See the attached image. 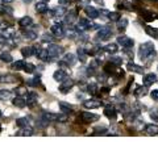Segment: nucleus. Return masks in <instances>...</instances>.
Listing matches in <instances>:
<instances>
[{
	"mask_svg": "<svg viewBox=\"0 0 158 142\" xmlns=\"http://www.w3.org/2000/svg\"><path fill=\"white\" fill-rule=\"evenodd\" d=\"M138 55H140L141 59H148V58H152L156 55L154 51V46H153L152 42H145L140 46V50H138Z\"/></svg>",
	"mask_w": 158,
	"mask_h": 142,
	"instance_id": "obj_1",
	"label": "nucleus"
},
{
	"mask_svg": "<svg viewBox=\"0 0 158 142\" xmlns=\"http://www.w3.org/2000/svg\"><path fill=\"white\" fill-rule=\"evenodd\" d=\"M111 36H112V29L108 28V26H103V28L99 29L96 38L100 41H107L108 38H111Z\"/></svg>",
	"mask_w": 158,
	"mask_h": 142,
	"instance_id": "obj_2",
	"label": "nucleus"
},
{
	"mask_svg": "<svg viewBox=\"0 0 158 142\" xmlns=\"http://www.w3.org/2000/svg\"><path fill=\"white\" fill-rule=\"evenodd\" d=\"M78 30H87V29H91V28H98V25L95 24H92L90 20H87V18H79V22H78Z\"/></svg>",
	"mask_w": 158,
	"mask_h": 142,
	"instance_id": "obj_3",
	"label": "nucleus"
},
{
	"mask_svg": "<svg viewBox=\"0 0 158 142\" xmlns=\"http://www.w3.org/2000/svg\"><path fill=\"white\" fill-rule=\"evenodd\" d=\"M117 43L121 45L123 47H125V49H129V47H133L135 41H133L132 38L127 37V36H120V37H117Z\"/></svg>",
	"mask_w": 158,
	"mask_h": 142,
	"instance_id": "obj_4",
	"label": "nucleus"
},
{
	"mask_svg": "<svg viewBox=\"0 0 158 142\" xmlns=\"http://www.w3.org/2000/svg\"><path fill=\"white\" fill-rule=\"evenodd\" d=\"M48 51H49V55H50L52 58H54V57L61 55L62 53H63V49L59 46V45H54V43H50L49 47H48Z\"/></svg>",
	"mask_w": 158,
	"mask_h": 142,
	"instance_id": "obj_5",
	"label": "nucleus"
},
{
	"mask_svg": "<svg viewBox=\"0 0 158 142\" xmlns=\"http://www.w3.org/2000/svg\"><path fill=\"white\" fill-rule=\"evenodd\" d=\"M73 87H74V80L73 79H67L66 78L65 80H62L61 86H59V91H61L62 94H67Z\"/></svg>",
	"mask_w": 158,
	"mask_h": 142,
	"instance_id": "obj_6",
	"label": "nucleus"
},
{
	"mask_svg": "<svg viewBox=\"0 0 158 142\" xmlns=\"http://www.w3.org/2000/svg\"><path fill=\"white\" fill-rule=\"evenodd\" d=\"M52 33H53V36L54 37H58V38H61L65 36V29H63L62 26V24H54V25L52 26Z\"/></svg>",
	"mask_w": 158,
	"mask_h": 142,
	"instance_id": "obj_7",
	"label": "nucleus"
},
{
	"mask_svg": "<svg viewBox=\"0 0 158 142\" xmlns=\"http://www.w3.org/2000/svg\"><path fill=\"white\" fill-rule=\"evenodd\" d=\"M82 120L85 122H92V121H98L99 120V116L95 113H91V112H83L82 113Z\"/></svg>",
	"mask_w": 158,
	"mask_h": 142,
	"instance_id": "obj_8",
	"label": "nucleus"
},
{
	"mask_svg": "<svg viewBox=\"0 0 158 142\" xmlns=\"http://www.w3.org/2000/svg\"><path fill=\"white\" fill-rule=\"evenodd\" d=\"M142 82H144L145 87H149V86L154 84V83L157 82V75L156 74H146L144 76V79H142Z\"/></svg>",
	"mask_w": 158,
	"mask_h": 142,
	"instance_id": "obj_9",
	"label": "nucleus"
},
{
	"mask_svg": "<svg viewBox=\"0 0 158 142\" xmlns=\"http://www.w3.org/2000/svg\"><path fill=\"white\" fill-rule=\"evenodd\" d=\"M12 104L15 107H17V108H25L27 107V99H24L23 96H16L12 100Z\"/></svg>",
	"mask_w": 158,
	"mask_h": 142,
	"instance_id": "obj_10",
	"label": "nucleus"
},
{
	"mask_svg": "<svg viewBox=\"0 0 158 142\" xmlns=\"http://www.w3.org/2000/svg\"><path fill=\"white\" fill-rule=\"evenodd\" d=\"M83 105H85V108L95 109V108H99V107L102 105V101H99V100H86L85 103H83Z\"/></svg>",
	"mask_w": 158,
	"mask_h": 142,
	"instance_id": "obj_11",
	"label": "nucleus"
},
{
	"mask_svg": "<svg viewBox=\"0 0 158 142\" xmlns=\"http://www.w3.org/2000/svg\"><path fill=\"white\" fill-rule=\"evenodd\" d=\"M53 78H54V80H57V82H62L67 78V74H66V71H63V70H57L53 74Z\"/></svg>",
	"mask_w": 158,
	"mask_h": 142,
	"instance_id": "obj_12",
	"label": "nucleus"
},
{
	"mask_svg": "<svg viewBox=\"0 0 158 142\" xmlns=\"http://www.w3.org/2000/svg\"><path fill=\"white\" fill-rule=\"evenodd\" d=\"M37 104V95L34 92H29L27 97V105L28 107H34Z\"/></svg>",
	"mask_w": 158,
	"mask_h": 142,
	"instance_id": "obj_13",
	"label": "nucleus"
},
{
	"mask_svg": "<svg viewBox=\"0 0 158 142\" xmlns=\"http://www.w3.org/2000/svg\"><path fill=\"white\" fill-rule=\"evenodd\" d=\"M127 68H128V70H129V71L137 72V74H142V72H144V68H142L141 66L136 65V63H133V62H129V63H128Z\"/></svg>",
	"mask_w": 158,
	"mask_h": 142,
	"instance_id": "obj_14",
	"label": "nucleus"
},
{
	"mask_svg": "<svg viewBox=\"0 0 158 142\" xmlns=\"http://www.w3.org/2000/svg\"><path fill=\"white\" fill-rule=\"evenodd\" d=\"M19 24H20V26H23V28H28L33 24V20H32V17H29V16H24L19 20Z\"/></svg>",
	"mask_w": 158,
	"mask_h": 142,
	"instance_id": "obj_15",
	"label": "nucleus"
},
{
	"mask_svg": "<svg viewBox=\"0 0 158 142\" xmlns=\"http://www.w3.org/2000/svg\"><path fill=\"white\" fill-rule=\"evenodd\" d=\"M36 57H38L40 58V59H41V61H50V55H49V51H48V49H41V50H40L38 51V54L36 55Z\"/></svg>",
	"mask_w": 158,
	"mask_h": 142,
	"instance_id": "obj_16",
	"label": "nucleus"
},
{
	"mask_svg": "<svg viewBox=\"0 0 158 142\" xmlns=\"http://www.w3.org/2000/svg\"><path fill=\"white\" fill-rule=\"evenodd\" d=\"M86 13H87V16L90 18H98L99 17V11L96 8H94V7H87L86 8Z\"/></svg>",
	"mask_w": 158,
	"mask_h": 142,
	"instance_id": "obj_17",
	"label": "nucleus"
},
{
	"mask_svg": "<svg viewBox=\"0 0 158 142\" xmlns=\"http://www.w3.org/2000/svg\"><path fill=\"white\" fill-rule=\"evenodd\" d=\"M36 11L38 13H45V12H48V3L46 2L36 3Z\"/></svg>",
	"mask_w": 158,
	"mask_h": 142,
	"instance_id": "obj_18",
	"label": "nucleus"
},
{
	"mask_svg": "<svg viewBox=\"0 0 158 142\" xmlns=\"http://www.w3.org/2000/svg\"><path fill=\"white\" fill-rule=\"evenodd\" d=\"M62 61L65 62L67 66H73L74 63H75V55L71 54V53H69V54H66L65 57H63V59H62Z\"/></svg>",
	"mask_w": 158,
	"mask_h": 142,
	"instance_id": "obj_19",
	"label": "nucleus"
},
{
	"mask_svg": "<svg viewBox=\"0 0 158 142\" xmlns=\"http://www.w3.org/2000/svg\"><path fill=\"white\" fill-rule=\"evenodd\" d=\"M116 22H117V29L118 30H125L127 26H128V20L125 17H120Z\"/></svg>",
	"mask_w": 158,
	"mask_h": 142,
	"instance_id": "obj_20",
	"label": "nucleus"
},
{
	"mask_svg": "<svg viewBox=\"0 0 158 142\" xmlns=\"http://www.w3.org/2000/svg\"><path fill=\"white\" fill-rule=\"evenodd\" d=\"M145 132H146V133L149 134V136H156V134H158V126H157V125H153V124L146 125Z\"/></svg>",
	"mask_w": 158,
	"mask_h": 142,
	"instance_id": "obj_21",
	"label": "nucleus"
},
{
	"mask_svg": "<svg viewBox=\"0 0 158 142\" xmlns=\"http://www.w3.org/2000/svg\"><path fill=\"white\" fill-rule=\"evenodd\" d=\"M21 54L24 57H32V55H34V47H32V46L23 47L21 49Z\"/></svg>",
	"mask_w": 158,
	"mask_h": 142,
	"instance_id": "obj_22",
	"label": "nucleus"
},
{
	"mask_svg": "<svg viewBox=\"0 0 158 142\" xmlns=\"http://www.w3.org/2000/svg\"><path fill=\"white\" fill-rule=\"evenodd\" d=\"M77 53H78L79 61H81V62H86V59H87V51L85 50V49H83V47H78Z\"/></svg>",
	"mask_w": 158,
	"mask_h": 142,
	"instance_id": "obj_23",
	"label": "nucleus"
},
{
	"mask_svg": "<svg viewBox=\"0 0 158 142\" xmlns=\"http://www.w3.org/2000/svg\"><path fill=\"white\" fill-rule=\"evenodd\" d=\"M104 115L108 117V119H115L116 117V111L113 107H107V108L104 109Z\"/></svg>",
	"mask_w": 158,
	"mask_h": 142,
	"instance_id": "obj_24",
	"label": "nucleus"
},
{
	"mask_svg": "<svg viewBox=\"0 0 158 142\" xmlns=\"http://www.w3.org/2000/svg\"><path fill=\"white\" fill-rule=\"evenodd\" d=\"M42 119L48 120L49 122H50V121H57V120H58V115H56V113H50V112H45V113L42 115Z\"/></svg>",
	"mask_w": 158,
	"mask_h": 142,
	"instance_id": "obj_25",
	"label": "nucleus"
},
{
	"mask_svg": "<svg viewBox=\"0 0 158 142\" xmlns=\"http://www.w3.org/2000/svg\"><path fill=\"white\" fill-rule=\"evenodd\" d=\"M104 50L107 53H111V54H115V53L118 50V49H117V43H108V45L104 46Z\"/></svg>",
	"mask_w": 158,
	"mask_h": 142,
	"instance_id": "obj_26",
	"label": "nucleus"
},
{
	"mask_svg": "<svg viewBox=\"0 0 158 142\" xmlns=\"http://www.w3.org/2000/svg\"><path fill=\"white\" fill-rule=\"evenodd\" d=\"M145 32L149 34L150 37H153V38H158V29H157V28L146 26V28H145Z\"/></svg>",
	"mask_w": 158,
	"mask_h": 142,
	"instance_id": "obj_27",
	"label": "nucleus"
},
{
	"mask_svg": "<svg viewBox=\"0 0 158 142\" xmlns=\"http://www.w3.org/2000/svg\"><path fill=\"white\" fill-rule=\"evenodd\" d=\"M12 97V92L8 90H0V100H8Z\"/></svg>",
	"mask_w": 158,
	"mask_h": 142,
	"instance_id": "obj_28",
	"label": "nucleus"
},
{
	"mask_svg": "<svg viewBox=\"0 0 158 142\" xmlns=\"http://www.w3.org/2000/svg\"><path fill=\"white\" fill-rule=\"evenodd\" d=\"M16 134L17 136H24V137H31V136H33V130L31 128H24L21 130H19Z\"/></svg>",
	"mask_w": 158,
	"mask_h": 142,
	"instance_id": "obj_29",
	"label": "nucleus"
},
{
	"mask_svg": "<svg viewBox=\"0 0 158 142\" xmlns=\"http://www.w3.org/2000/svg\"><path fill=\"white\" fill-rule=\"evenodd\" d=\"M0 59H2L3 62H7V63H9V62H12V55H11V53H8V51H4V53H2L0 54Z\"/></svg>",
	"mask_w": 158,
	"mask_h": 142,
	"instance_id": "obj_30",
	"label": "nucleus"
},
{
	"mask_svg": "<svg viewBox=\"0 0 158 142\" xmlns=\"http://www.w3.org/2000/svg\"><path fill=\"white\" fill-rule=\"evenodd\" d=\"M24 37H27L28 40H36V38H37V32H34V30H25V32H24Z\"/></svg>",
	"mask_w": 158,
	"mask_h": 142,
	"instance_id": "obj_31",
	"label": "nucleus"
},
{
	"mask_svg": "<svg viewBox=\"0 0 158 142\" xmlns=\"http://www.w3.org/2000/svg\"><path fill=\"white\" fill-rule=\"evenodd\" d=\"M59 107H61V111H62V113H66V115H69V113H71V107L69 105V104H65V103H59Z\"/></svg>",
	"mask_w": 158,
	"mask_h": 142,
	"instance_id": "obj_32",
	"label": "nucleus"
},
{
	"mask_svg": "<svg viewBox=\"0 0 158 142\" xmlns=\"http://www.w3.org/2000/svg\"><path fill=\"white\" fill-rule=\"evenodd\" d=\"M146 87L144 86V87H137L136 88V91H135V95L136 96H145L146 95Z\"/></svg>",
	"mask_w": 158,
	"mask_h": 142,
	"instance_id": "obj_33",
	"label": "nucleus"
},
{
	"mask_svg": "<svg viewBox=\"0 0 158 142\" xmlns=\"http://www.w3.org/2000/svg\"><path fill=\"white\" fill-rule=\"evenodd\" d=\"M24 65H25L24 61H16L12 65V68L13 70H24Z\"/></svg>",
	"mask_w": 158,
	"mask_h": 142,
	"instance_id": "obj_34",
	"label": "nucleus"
},
{
	"mask_svg": "<svg viewBox=\"0 0 158 142\" xmlns=\"http://www.w3.org/2000/svg\"><path fill=\"white\" fill-rule=\"evenodd\" d=\"M107 17L110 18L111 21H117L121 16H120V13H117V12H110V13L107 14Z\"/></svg>",
	"mask_w": 158,
	"mask_h": 142,
	"instance_id": "obj_35",
	"label": "nucleus"
},
{
	"mask_svg": "<svg viewBox=\"0 0 158 142\" xmlns=\"http://www.w3.org/2000/svg\"><path fill=\"white\" fill-rule=\"evenodd\" d=\"M53 12H54V14H56V16H63V14L66 13V8H65V7H57Z\"/></svg>",
	"mask_w": 158,
	"mask_h": 142,
	"instance_id": "obj_36",
	"label": "nucleus"
},
{
	"mask_svg": "<svg viewBox=\"0 0 158 142\" xmlns=\"http://www.w3.org/2000/svg\"><path fill=\"white\" fill-rule=\"evenodd\" d=\"M28 122H29V120L27 119V117H21V119H17V120H16V124H17L19 126H27Z\"/></svg>",
	"mask_w": 158,
	"mask_h": 142,
	"instance_id": "obj_37",
	"label": "nucleus"
},
{
	"mask_svg": "<svg viewBox=\"0 0 158 142\" xmlns=\"http://www.w3.org/2000/svg\"><path fill=\"white\" fill-rule=\"evenodd\" d=\"M34 68H36V67H34V65H32V63H25V65H24V71L29 72V74L34 71Z\"/></svg>",
	"mask_w": 158,
	"mask_h": 142,
	"instance_id": "obj_38",
	"label": "nucleus"
},
{
	"mask_svg": "<svg viewBox=\"0 0 158 142\" xmlns=\"http://www.w3.org/2000/svg\"><path fill=\"white\" fill-rule=\"evenodd\" d=\"M54 41V37L53 36H50V34H48V33H45L42 36V42H49V43H52Z\"/></svg>",
	"mask_w": 158,
	"mask_h": 142,
	"instance_id": "obj_39",
	"label": "nucleus"
},
{
	"mask_svg": "<svg viewBox=\"0 0 158 142\" xmlns=\"http://www.w3.org/2000/svg\"><path fill=\"white\" fill-rule=\"evenodd\" d=\"M111 63H113L115 66H120L123 63V59L120 57H111Z\"/></svg>",
	"mask_w": 158,
	"mask_h": 142,
	"instance_id": "obj_40",
	"label": "nucleus"
},
{
	"mask_svg": "<svg viewBox=\"0 0 158 142\" xmlns=\"http://www.w3.org/2000/svg\"><path fill=\"white\" fill-rule=\"evenodd\" d=\"M141 14H142V17H144L146 21H152L153 18H154V16H153V13H150V12H146V11H144V12H142Z\"/></svg>",
	"mask_w": 158,
	"mask_h": 142,
	"instance_id": "obj_41",
	"label": "nucleus"
},
{
	"mask_svg": "<svg viewBox=\"0 0 158 142\" xmlns=\"http://www.w3.org/2000/svg\"><path fill=\"white\" fill-rule=\"evenodd\" d=\"M75 16H77V14H75V12H70V13H69L67 16H66L65 21H66L67 24H71V22L74 21V18H75Z\"/></svg>",
	"mask_w": 158,
	"mask_h": 142,
	"instance_id": "obj_42",
	"label": "nucleus"
},
{
	"mask_svg": "<svg viewBox=\"0 0 158 142\" xmlns=\"http://www.w3.org/2000/svg\"><path fill=\"white\" fill-rule=\"evenodd\" d=\"M15 92H16V95H17V96H23V95L28 94L27 90H25V88H23V87H19V88H16V90H15Z\"/></svg>",
	"mask_w": 158,
	"mask_h": 142,
	"instance_id": "obj_43",
	"label": "nucleus"
},
{
	"mask_svg": "<svg viewBox=\"0 0 158 142\" xmlns=\"http://www.w3.org/2000/svg\"><path fill=\"white\" fill-rule=\"evenodd\" d=\"M88 92H90V94H95L96 92V90H98V86L96 84H88Z\"/></svg>",
	"mask_w": 158,
	"mask_h": 142,
	"instance_id": "obj_44",
	"label": "nucleus"
},
{
	"mask_svg": "<svg viewBox=\"0 0 158 142\" xmlns=\"http://www.w3.org/2000/svg\"><path fill=\"white\" fill-rule=\"evenodd\" d=\"M69 120V117H67V115L66 113H63V115H58V120L57 121H59V122H66Z\"/></svg>",
	"mask_w": 158,
	"mask_h": 142,
	"instance_id": "obj_45",
	"label": "nucleus"
},
{
	"mask_svg": "<svg viewBox=\"0 0 158 142\" xmlns=\"http://www.w3.org/2000/svg\"><path fill=\"white\" fill-rule=\"evenodd\" d=\"M0 79H2V82H13V80H15V78L11 76V75H6V76L0 78Z\"/></svg>",
	"mask_w": 158,
	"mask_h": 142,
	"instance_id": "obj_46",
	"label": "nucleus"
},
{
	"mask_svg": "<svg viewBox=\"0 0 158 142\" xmlns=\"http://www.w3.org/2000/svg\"><path fill=\"white\" fill-rule=\"evenodd\" d=\"M150 96H152V99H153V100L158 101V90H153V91H152V94H150Z\"/></svg>",
	"mask_w": 158,
	"mask_h": 142,
	"instance_id": "obj_47",
	"label": "nucleus"
},
{
	"mask_svg": "<svg viewBox=\"0 0 158 142\" xmlns=\"http://www.w3.org/2000/svg\"><path fill=\"white\" fill-rule=\"evenodd\" d=\"M28 83H29L31 86H37V84H40V78H38V76H36L34 79H32L31 82H28Z\"/></svg>",
	"mask_w": 158,
	"mask_h": 142,
	"instance_id": "obj_48",
	"label": "nucleus"
},
{
	"mask_svg": "<svg viewBox=\"0 0 158 142\" xmlns=\"http://www.w3.org/2000/svg\"><path fill=\"white\" fill-rule=\"evenodd\" d=\"M150 117H152V119L153 120H156V121H158V112L157 111H154V112H150Z\"/></svg>",
	"mask_w": 158,
	"mask_h": 142,
	"instance_id": "obj_49",
	"label": "nucleus"
},
{
	"mask_svg": "<svg viewBox=\"0 0 158 142\" xmlns=\"http://www.w3.org/2000/svg\"><path fill=\"white\" fill-rule=\"evenodd\" d=\"M58 2L61 3V4H67V3H69V0H58Z\"/></svg>",
	"mask_w": 158,
	"mask_h": 142,
	"instance_id": "obj_50",
	"label": "nucleus"
},
{
	"mask_svg": "<svg viewBox=\"0 0 158 142\" xmlns=\"http://www.w3.org/2000/svg\"><path fill=\"white\" fill-rule=\"evenodd\" d=\"M2 2H3V3H6V4H8V3H12L13 0H2Z\"/></svg>",
	"mask_w": 158,
	"mask_h": 142,
	"instance_id": "obj_51",
	"label": "nucleus"
},
{
	"mask_svg": "<svg viewBox=\"0 0 158 142\" xmlns=\"http://www.w3.org/2000/svg\"><path fill=\"white\" fill-rule=\"evenodd\" d=\"M23 2H24V3H31L32 0H23Z\"/></svg>",
	"mask_w": 158,
	"mask_h": 142,
	"instance_id": "obj_52",
	"label": "nucleus"
},
{
	"mask_svg": "<svg viewBox=\"0 0 158 142\" xmlns=\"http://www.w3.org/2000/svg\"><path fill=\"white\" fill-rule=\"evenodd\" d=\"M42 2H46V3H48V2H49V0H42Z\"/></svg>",
	"mask_w": 158,
	"mask_h": 142,
	"instance_id": "obj_53",
	"label": "nucleus"
},
{
	"mask_svg": "<svg viewBox=\"0 0 158 142\" xmlns=\"http://www.w3.org/2000/svg\"><path fill=\"white\" fill-rule=\"evenodd\" d=\"M96 2H100V0H96Z\"/></svg>",
	"mask_w": 158,
	"mask_h": 142,
	"instance_id": "obj_54",
	"label": "nucleus"
},
{
	"mask_svg": "<svg viewBox=\"0 0 158 142\" xmlns=\"http://www.w3.org/2000/svg\"><path fill=\"white\" fill-rule=\"evenodd\" d=\"M0 115H2V113H0Z\"/></svg>",
	"mask_w": 158,
	"mask_h": 142,
	"instance_id": "obj_55",
	"label": "nucleus"
}]
</instances>
